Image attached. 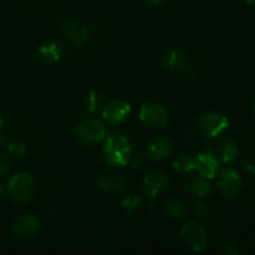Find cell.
I'll return each mask as SVG.
<instances>
[{"mask_svg": "<svg viewBox=\"0 0 255 255\" xmlns=\"http://www.w3.org/2000/svg\"><path fill=\"white\" fill-rule=\"evenodd\" d=\"M182 242L192 252H202L207 246V233L204 227L197 221H189L179 232Z\"/></svg>", "mask_w": 255, "mask_h": 255, "instance_id": "cell-5", "label": "cell"}, {"mask_svg": "<svg viewBox=\"0 0 255 255\" xmlns=\"http://www.w3.org/2000/svg\"><path fill=\"white\" fill-rule=\"evenodd\" d=\"M229 120L219 112H209L197 121V128L203 136L213 138L228 129Z\"/></svg>", "mask_w": 255, "mask_h": 255, "instance_id": "cell-6", "label": "cell"}, {"mask_svg": "<svg viewBox=\"0 0 255 255\" xmlns=\"http://www.w3.org/2000/svg\"><path fill=\"white\" fill-rule=\"evenodd\" d=\"M194 211H196V214L198 217H201V218H206V217H208L209 214V207L208 204L203 203V202H198V203L196 204V207H194Z\"/></svg>", "mask_w": 255, "mask_h": 255, "instance_id": "cell-24", "label": "cell"}, {"mask_svg": "<svg viewBox=\"0 0 255 255\" xmlns=\"http://www.w3.org/2000/svg\"><path fill=\"white\" fill-rule=\"evenodd\" d=\"M143 1L149 5H153V6H157V5H161L164 0H143Z\"/></svg>", "mask_w": 255, "mask_h": 255, "instance_id": "cell-28", "label": "cell"}, {"mask_svg": "<svg viewBox=\"0 0 255 255\" xmlns=\"http://www.w3.org/2000/svg\"><path fill=\"white\" fill-rule=\"evenodd\" d=\"M183 186L187 192H189L193 196L199 197V198L209 196L212 192V186L209 183L208 178L201 176V174L196 177H191V178H187L183 182Z\"/></svg>", "mask_w": 255, "mask_h": 255, "instance_id": "cell-13", "label": "cell"}, {"mask_svg": "<svg viewBox=\"0 0 255 255\" xmlns=\"http://www.w3.org/2000/svg\"><path fill=\"white\" fill-rule=\"evenodd\" d=\"M148 156L154 161H162L169 157L173 152V144L168 138L164 137H157L148 143L147 147Z\"/></svg>", "mask_w": 255, "mask_h": 255, "instance_id": "cell-12", "label": "cell"}, {"mask_svg": "<svg viewBox=\"0 0 255 255\" xmlns=\"http://www.w3.org/2000/svg\"><path fill=\"white\" fill-rule=\"evenodd\" d=\"M6 148L7 152L14 157H22L26 153V144H25V142L20 141V139H14V141L9 142Z\"/></svg>", "mask_w": 255, "mask_h": 255, "instance_id": "cell-22", "label": "cell"}, {"mask_svg": "<svg viewBox=\"0 0 255 255\" xmlns=\"http://www.w3.org/2000/svg\"><path fill=\"white\" fill-rule=\"evenodd\" d=\"M243 166L249 174L255 176V157H248V158L244 159Z\"/></svg>", "mask_w": 255, "mask_h": 255, "instance_id": "cell-25", "label": "cell"}, {"mask_svg": "<svg viewBox=\"0 0 255 255\" xmlns=\"http://www.w3.org/2000/svg\"><path fill=\"white\" fill-rule=\"evenodd\" d=\"M104 106V97L100 92L91 90L85 99V107L90 114H96Z\"/></svg>", "mask_w": 255, "mask_h": 255, "instance_id": "cell-21", "label": "cell"}, {"mask_svg": "<svg viewBox=\"0 0 255 255\" xmlns=\"http://www.w3.org/2000/svg\"><path fill=\"white\" fill-rule=\"evenodd\" d=\"M139 121L152 129H162L168 124L166 109L156 102H144L139 110Z\"/></svg>", "mask_w": 255, "mask_h": 255, "instance_id": "cell-4", "label": "cell"}, {"mask_svg": "<svg viewBox=\"0 0 255 255\" xmlns=\"http://www.w3.org/2000/svg\"><path fill=\"white\" fill-rule=\"evenodd\" d=\"M64 34L71 40L74 44L82 45L86 42L90 37V30L87 27L82 26L76 21H66L62 26Z\"/></svg>", "mask_w": 255, "mask_h": 255, "instance_id": "cell-14", "label": "cell"}, {"mask_svg": "<svg viewBox=\"0 0 255 255\" xmlns=\"http://www.w3.org/2000/svg\"><path fill=\"white\" fill-rule=\"evenodd\" d=\"M238 154H239V148L237 146V143L234 141H226L223 143L221 148V158L224 163L227 164H231L234 163L238 158Z\"/></svg>", "mask_w": 255, "mask_h": 255, "instance_id": "cell-20", "label": "cell"}, {"mask_svg": "<svg viewBox=\"0 0 255 255\" xmlns=\"http://www.w3.org/2000/svg\"><path fill=\"white\" fill-rule=\"evenodd\" d=\"M39 54L40 56L44 60L49 62H57L60 61L62 56V47L61 45L57 44V42L49 41L42 44L39 47Z\"/></svg>", "mask_w": 255, "mask_h": 255, "instance_id": "cell-15", "label": "cell"}, {"mask_svg": "<svg viewBox=\"0 0 255 255\" xmlns=\"http://www.w3.org/2000/svg\"><path fill=\"white\" fill-rule=\"evenodd\" d=\"M9 171H10L9 163H7L4 158H1V157H0V178H2V177L6 176V174L9 173Z\"/></svg>", "mask_w": 255, "mask_h": 255, "instance_id": "cell-27", "label": "cell"}, {"mask_svg": "<svg viewBox=\"0 0 255 255\" xmlns=\"http://www.w3.org/2000/svg\"><path fill=\"white\" fill-rule=\"evenodd\" d=\"M224 253L228 255H237L239 254V249L234 243H227L224 246Z\"/></svg>", "mask_w": 255, "mask_h": 255, "instance_id": "cell-26", "label": "cell"}, {"mask_svg": "<svg viewBox=\"0 0 255 255\" xmlns=\"http://www.w3.org/2000/svg\"><path fill=\"white\" fill-rule=\"evenodd\" d=\"M102 152L107 163L114 167H124L131 159L132 147L128 139L122 134H111L105 138Z\"/></svg>", "mask_w": 255, "mask_h": 255, "instance_id": "cell-1", "label": "cell"}, {"mask_svg": "<svg viewBox=\"0 0 255 255\" xmlns=\"http://www.w3.org/2000/svg\"><path fill=\"white\" fill-rule=\"evenodd\" d=\"M243 181L238 172L232 168L222 169L217 177V187L222 196L226 198H233L241 192Z\"/></svg>", "mask_w": 255, "mask_h": 255, "instance_id": "cell-7", "label": "cell"}, {"mask_svg": "<svg viewBox=\"0 0 255 255\" xmlns=\"http://www.w3.org/2000/svg\"><path fill=\"white\" fill-rule=\"evenodd\" d=\"M173 168L176 171L182 172V173H191L196 168V161H194V157L192 154L182 153L174 159Z\"/></svg>", "mask_w": 255, "mask_h": 255, "instance_id": "cell-19", "label": "cell"}, {"mask_svg": "<svg viewBox=\"0 0 255 255\" xmlns=\"http://www.w3.org/2000/svg\"><path fill=\"white\" fill-rule=\"evenodd\" d=\"M99 186L102 191L119 192L124 188V179L117 174H102L99 178Z\"/></svg>", "mask_w": 255, "mask_h": 255, "instance_id": "cell-17", "label": "cell"}, {"mask_svg": "<svg viewBox=\"0 0 255 255\" xmlns=\"http://www.w3.org/2000/svg\"><path fill=\"white\" fill-rule=\"evenodd\" d=\"M164 211L169 218L182 219L188 214V208L178 199H169L164 206Z\"/></svg>", "mask_w": 255, "mask_h": 255, "instance_id": "cell-18", "label": "cell"}, {"mask_svg": "<svg viewBox=\"0 0 255 255\" xmlns=\"http://www.w3.org/2000/svg\"><path fill=\"white\" fill-rule=\"evenodd\" d=\"M35 179L29 173H17L7 182V192L15 203H27L35 194Z\"/></svg>", "mask_w": 255, "mask_h": 255, "instance_id": "cell-2", "label": "cell"}, {"mask_svg": "<svg viewBox=\"0 0 255 255\" xmlns=\"http://www.w3.org/2000/svg\"><path fill=\"white\" fill-rule=\"evenodd\" d=\"M247 4L252 5V6H255V0H247Z\"/></svg>", "mask_w": 255, "mask_h": 255, "instance_id": "cell-30", "label": "cell"}, {"mask_svg": "<svg viewBox=\"0 0 255 255\" xmlns=\"http://www.w3.org/2000/svg\"><path fill=\"white\" fill-rule=\"evenodd\" d=\"M2 132H4V121H2L1 116H0V142H4V138H2Z\"/></svg>", "mask_w": 255, "mask_h": 255, "instance_id": "cell-29", "label": "cell"}, {"mask_svg": "<svg viewBox=\"0 0 255 255\" xmlns=\"http://www.w3.org/2000/svg\"><path fill=\"white\" fill-rule=\"evenodd\" d=\"M2 192H4V186H2L1 182H0V194H1Z\"/></svg>", "mask_w": 255, "mask_h": 255, "instance_id": "cell-31", "label": "cell"}, {"mask_svg": "<svg viewBox=\"0 0 255 255\" xmlns=\"http://www.w3.org/2000/svg\"><path fill=\"white\" fill-rule=\"evenodd\" d=\"M75 137L82 144H96L105 141L107 137L106 127L99 120H85L76 125L74 129Z\"/></svg>", "mask_w": 255, "mask_h": 255, "instance_id": "cell-3", "label": "cell"}, {"mask_svg": "<svg viewBox=\"0 0 255 255\" xmlns=\"http://www.w3.org/2000/svg\"><path fill=\"white\" fill-rule=\"evenodd\" d=\"M11 229L21 238H32L40 232V221L34 214H22L15 218L11 223Z\"/></svg>", "mask_w": 255, "mask_h": 255, "instance_id": "cell-9", "label": "cell"}, {"mask_svg": "<svg viewBox=\"0 0 255 255\" xmlns=\"http://www.w3.org/2000/svg\"><path fill=\"white\" fill-rule=\"evenodd\" d=\"M254 111H255V105H254Z\"/></svg>", "mask_w": 255, "mask_h": 255, "instance_id": "cell-32", "label": "cell"}, {"mask_svg": "<svg viewBox=\"0 0 255 255\" xmlns=\"http://www.w3.org/2000/svg\"><path fill=\"white\" fill-rule=\"evenodd\" d=\"M121 204L128 213H133L134 211H137V209L139 208L141 202H139V199L137 198L136 196H133V194H127V196H125L124 198H122Z\"/></svg>", "mask_w": 255, "mask_h": 255, "instance_id": "cell-23", "label": "cell"}, {"mask_svg": "<svg viewBox=\"0 0 255 255\" xmlns=\"http://www.w3.org/2000/svg\"><path fill=\"white\" fill-rule=\"evenodd\" d=\"M169 179L167 177L166 173L163 172H151V173L147 174L143 178V187L144 193L148 194L149 197L154 198V197L159 196L161 193H163L166 191V188L168 187Z\"/></svg>", "mask_w": 255, "mask_h": 255, "instance_id": "cell-11", "label": "cell"}, {"mask_svg": "<svg viewBox=\"0 0 255 255\" xmlns=\"http://www.w3.org/2000/svg\"><path fill=\"white\" fill-rule=\"evenodd\" d=\"M194 161H196V168H194V171L198 172V174H201V176L212 179L218 173L219 161L211 152H201L197 156H194Z\"/></svg>", "mask_w": 255, "mask_h": 255, "instance_id": "cell-10", "label": "cell"}, {"mask_svg": "<svg viewBox=\"0 0 255 255\" xmlns=\"http://www.w3.org/2000/svg\"><path fill=\"white\" fill-rule=\"evenodd\" d=\"M187 62V55L181 49H172L164 55V64L168 69H182Z\"/></svg>", "mask_w": 255, "mask_h": 255, "instance_id": "cell-16", "label": "cell"}, {"mask_svg": "<svg viewBox=\"0 0 255 255\" xmlns=\"http://www.w3.org/2000/svg\"><path fill=\"white\" fill-rule=\"evenodd\" d=\"M131 115V106L124 100H114L105 106L102 116L110 125L124 124Z\"/></svg>", "mask_w": 255, "mask_h": 255, "instance_id": "cell-8", "label": "cell"}]
</instances>
